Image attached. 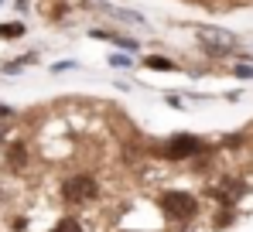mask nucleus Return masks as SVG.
Here are the masks:
<instances>
[{
	"mask_svg": "<svg viewBox=\"0 0 253 232\" xmlns=\"http://www.w3.org/2000/svg\"><path fill=\"white\" fill-rule=\"evenodd\" d=\"M96 38H106V41H113V44H120V48H133V41H130V38H120V35H110V31H96Z\"/></svg>",
	"mask_w": 253,
	"mask_h": 232,
	"instance_id": "1a4fd4ad",
	"label": "nucleus"
},
{
	"mask_svg": "<svg viewBox=\"0 0 253 232\" xmlns=\"http://www.w3.org/2000/svg\"><path fill=\"white\" fill-rule=\"evenodd\" d=\"M14 113V110H10V106H0V119H7V116Z\"/></svg>",
	"mask_w": 253,
	"mask_h": 232,
	"instance_id": "4468645a",
	"label": "nucleus"
},
{
	"mask_svg": "<svg viewBox=\"0 0 253 232\" xmlns=\"http://www.w3.org/2000/svg\"><path fill=\"white\" fill-rule=\"evenodd\" d=\"M199 41L209 48L212 55H229V51L236 48V38H233V35H226V31H212V28H202V31H199Z\"/></svg>",
	"mask_w": 253,
	"mask_h": 232,
	"instance_id": "7ed1b4c3",
	"label": "nucleus"
},
{
	"mask_svg": "<svg viewBox=\"0 0 253 232\" xmlns=\"http://www.w3.org/2000/svg\"><path fill=\"white\" fill-rule=\"evenodd\" d=\"M7 164H10L14 171H21V167L28 164V144H21V140L10 144V147H7Z\"/></svg>",
	"mask_w": 253,
	"mask_h": 232,
	"instance_id": "39448f33",
	"label": "nucleus"
},
{
	"mask_svg": "<svg viewBox=\"0 0 253 232\" xmlns=\"http://www.w3.org/2000/svg\"><path fill=\"white\" fill-rule=\"evenodd\" d=\"M113 17H120V21H130V24H144V17L140 14H133V10H117V7H106Z\"/></svg>",
	"mask_w": 253,
	"mask_h": 232,
	"instance_id": "6e6552de",
	"label": "nucleus"
},
{
	"mask_svg": "<svg viewBox=\"0 0 253 232\" xmlns=\"http://www.w3.org/2000/svg\"><path fill=\"white\" fill-rule=\"evenodd\" d=\"M51 232H83V226H79L76 219H62V222H58Z\"/></svg>",
	"mask_w": 253,
	"mask_h": 232,
	"instance_id": "9d476101",
	"label": "nucleus"
},
{
	"mask_svg": "<svg viewBox=\"0 0 253 232\" xmlns=\"http://www.w3.org/2000/svg\"><path fill=\"white\" fill-rule=\"evenodd\" d=\"M229 222H233V215H222V212L215 215V226H229Z\"/></svg>",
	"mask_w": 253,
	"mask_h": 232,
	"instance_id": "ddd939ff",
	"label": "nucleus"
},
{
	"mask_svg": "<svg viewBox=\"0 0 253 232\" xmlns=\"http://www.w3.org/2000/svg\"><path fill=\"white\" fill-rule=\"evenodd\" d=\"M199 147H202V144H199V137H192V133H178V137L168 144V157L181 160V157H192Z\"/></svg>",
	"mask_w": 253,
	"mask_h": 232,
	"instance_id": "20e7f679",
	"label": "nucleus"
},
{
	"mask_svg": "<svg viewBox=\"0 0 253 232\" xmlns=\"http://www.w3.org/2000/svg\"><path fill=\"white\" fill-rule=\"evenodd\" d=\"M62 194H65L69 201H85V198L96 194V181H92L89 174H72V178L62 185Z\"/></svg>",
	"mask_w": 253,
	"mask_h": 232,
	"instance_id": "f03ea898",
	"label": "nucleus"
},
{
	"mask_svg": "<svg viewBox=\"0 0 253 232\" xmlns=\"http://www.w3.org/2000/svg\"><path fill=\"white\" fill-rule=\"evenodd\" d=\"M236 76L240 78H253V65H236Z\"/></svg>",
	"mask_w": 253,
	"mask_h": 232,
	"instance_id": "9b49d317",
	"label": "nucleus"
},
{
	"mask_svg": "<svg viewBox=\"0 0 253 232\" xmlns=\"http://www.w3.org/2000/svg\"><path fill=\"white\" fill-rule=\"evenodd\" d=\"M110 62H113V65H117V69H126V65H130V58H126V55H113V58H110Z\"/></svg>",
	"mask_w": 253,
	"mask_h": 232,
	"instance_id": "f8f14e48",
	"label": "nucleus"
},
{
	"mask_svg": "<svg viewBox=\"0 0 253 232\" xmlns=\"http://www.w3.org/2000/svg\"><path fill=\"white\" fill-rule=\"evenodd\" d=\"M21 35H24V24H21V21H10V24H0V38L14 41V38H21Z\"/></svg>",
	"mask_w": 253,
	"mask_h": 232,
	"instance_id": "423d86ee",
	"label": "nucleus"
},
{
	"mask_svg": "<svg viewBox=\"0 0 253 232\" xmlns=\"http://www.w3.org/2000/svg\"><path fill=\"white\" fill-rule=\"evenodd\" d=\"M147 69H154V72H171V69H174V62L161 58V55H151V58H147Z\"/></svg>",
	"mask_w": 253,
	"mask_h": 232,
	"instance_id": "0eeeda50",
	"label": "nucleus"
},
{
	"mask_svg": "<svg viewBox=\"0 0 253 232\" xmlns=\"http://www.w3.org/2000/svg\"><path fill=\"white\" fill-rule=\"evenodd\" d=\"M3 137H7V126H3V123H0V144H3Z\"/></svg>",
	"mask_w": 253,
	"mask_h": 232,
	"instance_id": "2eb2a0df",
	"label": "nucleus"
},
{
	"mask_svg": "<svg viewBox=\"0 0 253 232\" xmlns=\"http://www.w3.org/2000/svg\"><path fill=\"white\" fill-rule=\"evenodd\" d=\"M161 205H165V212L168 215H174V219H192L195 215V198L192 194H185V192H168L165 198H161Z\"/></svg>",
	"mask_w": 253,
	"mask_h": 232,
	"instance_id": "f257e3e1",
	"label": "nucleus"
}]
</instances>
